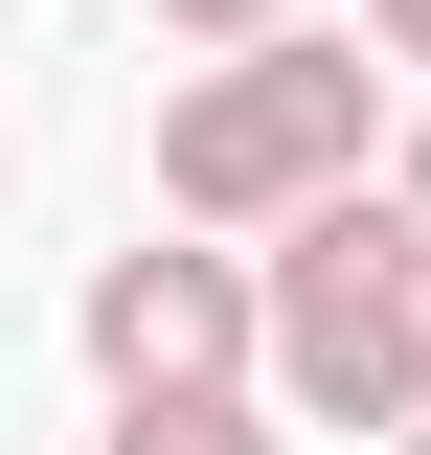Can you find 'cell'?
I'll return each mask as SVG.
<instances>
[{"label":"cell","mask_w":431,"mask_h":455,"mask_svg":"<svg viewBox=\"0 0 431 455\" xmlns=\"http://www.w3.org/2000/svg\"><path fill=\"white\" fill-rule=\"evenodd\" d=\"M250 364L295 410H341V433H386V410H431V228L386 205V182H318V205L250 228Z\"/></svg>","instance_id":"6da1fadb"},{"label":"cell","mask_w":431,"mask_h":455,"mask_svg":"<svg viewBox=\"0 0 431 455\" xmlns=\"http://www.w3.org/2000/svg\"><path fill=\"white\" fill-rule=\"evenodd\" d=\"M364 160H386V68L318 46V23H250L227 68L160 92V228H272V205H318Z\"/></svg>","instance_id":"7a4b0ae2"},{"label":"cell","mask_w":431,"mask_h":455,"mask_svg":"<svg viewBox=\"0 0 431 455\" xmlns=\"http://www.w3.org/2000/svg\"><path fill=\"white\" fill-rule=\"evenodd\" d=\"M91 387H250V251H227V228H137V251H114L91 274Z\"/></svg>","instance_id":"3957f363"},{"label":"cell","mask_w":431,"mask_h":455,"mask_svg":"<svg viewBox=\"0 0 431 455\" xmlns=\"http://www.w3.org/2000/svg\"><path fill=\"white\" fill-rule=\"evenodd\" d=\"M114 455H272L250 387H114Z\"/></svg>","instance_id":"277c9868"},{"label":"cell","mask_w":431,"mask_h":455,"mask_svg":"<svg viewBox=\"0 0 431 455\" xmlns=\"http://www.w3.org/2000/svg\"><path fill=\"white\" fill-rule=\"evenodd\" d=\"M160 23H182V46H250V23H295V0H160Z\"/></svg>","instance_id":"5b68a950"},{"label":"cell","mask_w":431,"mask_h":455,"mask_svg":"<svg viewBox=\"0 0 431 455\" xmlns=\"http://www.w3.org/2000/svg\"><path fill=\"white\" fill-rule=\"evenodd\" d=\"M364 23H386V68H431V0H364Z\"/></svg>","instance_id":"8992f818"},{"label":"cell","mask_w":431,"mask_h":455,"mask_svg":"<svg viewBox=\"0 0 431 455\" xmlns=\"http://www.w3.org/2000/svg\"><path fill=\"white\" fill-rule=\"evenodd\" d=\"M386 205H409V228H431V114H409V160H386Z\"/></svg>","instance_id":"52a82bcc"},{"label":"cell","mask_w":431,"mask_h":455,"mask_svg":"<svg viewBox=\"0 0 431 455\" xmlns=\"http://www.w3.org/2000/svg\"><path fill=\"white\" fill-rule=\"evenodd\" d=\"M386 433H409V455H431V410H386Z\"/></svg>","instance_id":"ba28073f"}]
</instances>
